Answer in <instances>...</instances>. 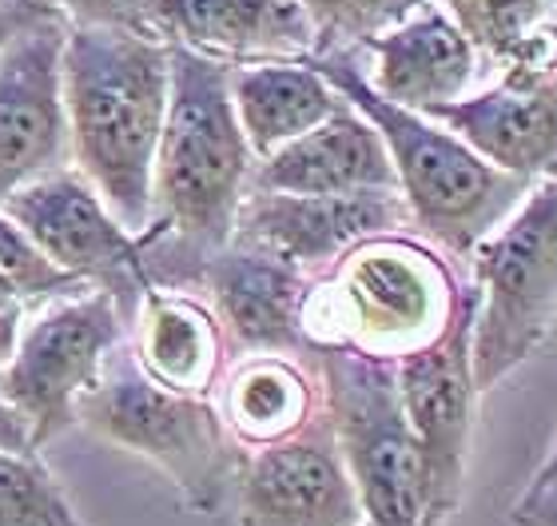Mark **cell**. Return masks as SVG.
Segmentation results:
<instances>
[{
    "label": "cell",
    "mask_w": 557,
    "mask_h": 526,
    "mask_svg": "<svg viewBox=\"0 0 557 526\" xmlns=\"http://www.w3.org/2000/svg\"><path fill=\"white\" fill-rule=\"evenodd\" d=\"M0 451H36L33 439H28V427L16 411L9 407V399L0 391Z\"/></svg>",
    "instance_id": "cell-30"
},
{
    "label": "cell",
    "mask_w": 557,
    "mask_h": 526,
    "mask_svg": "<svg viewBox=\"0 0 557 526\" xmlns=\"http://www.w3.org/2000/svg\"><path fill=\"white\" fill-rule=\"evenodd\" d=\"M430 0H302L319 33V52L367 48L374 36H383L386 28H395L398 21L414 16Z\"/></svg>",
    "instance_id": "cell-24"
},
{
    "label": "cell",
    "mask_w": 557,
    "mask_h": 526,
    "mask_svg": "<svg viewBox=\"0 0 557 526\" xmlns=\"http://www.w3.org/2000/svg\"><path fill=\"white\" fill-rule=\"evenodd\" d=\"M510 526H557V479H530L510 506Z\"/></svg>",
    "instance_id": "cell-28"
},
{
    "label": "cell",
    "mask_w": 557,
    "mask_h": 526,
    "mask_svg": "<svg viewBox=\"0 0 557 526\" xmlns=\"http://www.w3.org/2000/svg\"><path fill=\"white\" fill-rule=\"evenodd\" d=\"M69 24H120V28H144L148 0H52Z\"/></svg>",
    "instance_id": "cell-26"
},
{
    "label": "cell",
    "mask_w": 557,
    "mask_h": 526,
    "mask_svg": "<svg viewBox=\"0 0 557 526\" xmlns=\"http://www.w3.org/2000/svg\"><path fill=\"white\" fill-rule=\"evenodd\" d=\"M211 403L235 447L256 451V447L283 443L323 411V383L314 371V355L307 363V355H290V351H244L223 367Z\"/></svg>",
    "instance_id": "cell-20"
},
{
    "label": "cell",
    "mask_w": 557,
    "mask_h": 526,
    "mask_svg": "<svg viewBox=\"0 0 557 526\" xmlns=\"http://www.w3.org/2000/svg\"><path fill=\"white\" fill-rule=\"evenodd\" d=\"M60 9L52 0H0V48L9 45L12 36L28 33L36 24L57 21Z\"/></svg>",
    "instance_id": "cell-29"
},
{
    "label": "cell",
    "mask_w": 557,
    "mask_h": 526,
    "mask_svg": "<svg viewBox=\"0 0 557 526\" xmlns=\"http://www.w3.org/2000/svg\"><path fill=\"white\" fill-rule=\"evenodd\" d=\"M494 72V84L430 108L426 117L502 172L530 184L557 180V21Z\"/></svg>",
    "instance_id": "cell-9"
},
{
    "label": "cell",
    "mask_w": 557,
    "mask_h": 526,
    "mask_svg": "<svg viewBox=\"0 0 557 526\" xmlns=\"http://www.w3.org/2000/svg\"><path fill=\"white\" fill-rule=\"evenodd\" d=\"M383 232H414L398 192H355V196H290L251 187L239 208L232 240H247L283 256L314 276L335 264L347 247Z\"/></svg>",
    "instance_id": "cell-14"
},
{
    "label": "cell",
    "mask_w": 557,
    "mask_h": 526,
    "mask_svg": "<svg viewBox=\"0 0 557 526\" xmlns=\"http://www.w3.org/2000/svg\"><path fill=\"white\" fill-rule=\"evenodd\" d=\"M474 271V383L486 395L534 359L557 319V180H537L466 256Z\"/></svg>",
    "instance_id": "cell-6"
},
{
    "label": "cell",
    "mask_w": 557,
    "mask_h": 526,
    "mask_svg": "<svg viewBox=\"0 0 557 526\" xmlns=\"http://www.w3.org/2000/svg\"><path fill=\"white\" fill-rule=\"evenodd\" d=\"M450 12L486 64H506L525 48V40L557 21V0H434Z\"/></svg>",
    "instance_id": "cell-22"
},
{
    "label": "cell",
    "mask_w": 557,
    "mask_h": 526,
    "mask_svg": "<svg viewBox=\"0 0 557 526\" xmlns=\"http://www.w3.org/2000/svg\"><path fill=\"white\" fill-rule=\"evenodd\" d=\"M144 28L220 64L311 60L319 52L302 0H148Z\"/></svg>",
    "instance_id": "cell-15"
},
{
    "label": "cell",
    "mask_w": 557,
    "mask_h": 526,
    "mask_svg": "<svg viewBox=\"0 0 557 526\" xmlns=\"http://www.w3.org/2000/svg\"><path fill=\"white\" fill-rule=\"evenodd\" d=\"M76 423L151 463L199 515H220L232 503L244 447H235L211 399L175 395L151 383L132 363L128 343L112 351L100 383L84 395Z\"/></svg>",
    "instance_id": "cell-5"
},
{
    "label": "cell",
    "mask_w": 557,
    "mask_h": 526,
    "mask_svg": "<svg viewBox=\"0 0 557 526\" xmlns=\"http://www.w3.org/2000/svg\"><path fill=\"white\" fill-rule=\"evenodd\" d=\"M0 268L12 271V276L21 280L24 292L33 295V304L57 299V295L72 292V288H88V283H76L72 276L52 268V264L33 247V240H28L4 211H0Z\"/></svg>",
    "instance_id": "cell-25"
},
{
    "label": "cell",
    "mask_w": 557,
    "mask_h": 526,
    "mask_svg": "<svg viewBox=\"0 0 557 526\" xmlns=\"http://www.w3.org/2000/svg\"><path fill=\"white\" fill-rule=\"evenodd\" d=\"M128 311L100 288H72L24 316L21 335L0 363V391L36 451L76 427L84 395L128 340Z\"/></svg>",
    "instance_id": "cell-8"
},
{
    "label": "cell",
    "mask_w": 557,
    "mask_h": 526,
    "mask_svg": "<svg viewBox=\"0 0 557 526\" xmlns=\"http://www.w3.org/2000/svg\"><path fill=\"white\" fill-rule=\"evenodd\" d=\"M462 292L466 283L442 247L418 232H383L307 280L299 335L307 351L398 363L450 328Z\"/></svg>",
    "instance_id": "cell-3"
},
{
    "label": "cell",
    "mask_w": 557,
    "mask_h": 526,
    "mask_svg": "<svg viewBox=\"0 0 557 526\" xmlns=\"http://www.w3.org/2000/svg\"><path fill=\"white\" fill-rule=\"evenodd\" d=\"M359 526H371V523H359Z\"/></svg>",
    "instance_id": "cell-32"
},
{
    "label": "cell",
    "mask_w": 557,
    "mask_h": 526,
    "mask_svg": "<svg viewBox=\"0 0 557 526\" xmlns=\"http://www.w3.org/2000/svg\"><path fill=\"white\" fill-rule=\"evenodd\" d=\"M0 526H88L36 451H0Z\"/></svg>",
    "instance_id": "cell-23"
},
{
    "label": "cell",
    "mask_w": 557,
    "mask_h": 526,
    "mask_svg": "<svg viewBox=\"0 0 557 526\" xmlns=\"http://www.w3.org/2000/svg\"><path fill=\"white\" fill-rule=\"evenodd\" d=\"M232 105L247 148L263 160L323 124L343 108V96L314 69V60H263L232 69Z\"/></svg>",
    "instance_id": "cell-21"
},
{
    "label": "cell",
    "mask_w": 557,
    "mask_h": 526,
    "mask_svg": "<svg viewBox=\"0 0 557 526\" xmlns=\"http://www.w3.org/2000/svg\"><path fill=\"white\" fill-rule=\"evenodd\" d=\"M359 60L374 93L414 112H430L474 93L478 72L486 64L474 40L434 0L359 48Z\"/></svg>",
    "instance_id": "cell-17"
},
{
    "label": "cell",
    "mask_w": 557,
    "mask_h": 526,
    "mask_svg": "<svg viewBox=\"0 0 557 526\" xmlns=\"http://www.w3.org/2000/svg\"><path fill=\"white\" fill-rule=\"evenodd\" d=\"M537 482H546V479H557V435H554V443H549V455H546V463L537 467V475H534Z\"/></svg>",
    "instance_id": "cell-31"
},
{
    "label": "cell",
    "mask_w": 557,
    "mask_h": 526,
    "mask_svg": "<svg viewBox=\"0 0 557 526\" xmlns=\"http://www.w3.org/2000/svg\"><path fill=\"white\" fill-rule=\"evenodd\" d=\"M33 307H36L33 295L24 292L21 280H16L12 271L0 268V363H4V355L12 351V343L21 335L24 316H28Z\"/></svg>",
    "instance_id": "cell-27"
},
{
    "label": "cell",
    "mask_w": 557,
    "mask_h": 526,
    "mask_svg": "<svg viewBox=\"0 0 557 526\" xmlns=\"http://www.w3.org/2000/svg\"><path fill=\"white\" fill-rule=\"evenodd\" d=\"M323 411L359 491L362 523L430 526V482L422 447L395 387V363L350 351H311Z\"/></svg>",
    "instance_id": "cell-7"
},
{
    "label": "cell",
    "mask_w": 557,
    "mask_h": 526,
    "mask_svg": "<svg viewBox=\"0 0 557 526\" xmlns=\"http://www.w3.org/2000/svg\"><path fill=\"white\" fill-rule=\"evenodd\" d=\"M251 172L256 152L235 120L232 64L172 45V93L151 172V220L136 235L151 288H203L208 264L232 244Z\"/></svg>",
    "instance_id": "cell-1"
},
{
    "label": "cell",
    "mask_w": 557,
    "mask_h": 526,
    "mask_svg": "<svg viewBox=\"0 0 557 526\" xmlns=\"http://www.w3.org/2000/svg\"><path fill=\"white\" fill-rule=\"evenodd\" d=\"M172 93V45L151 28L69 24L64 112L72 168L128 232L151 220V172Z\"/></svg>",
    "instance_id": "cell-2"
},
{
    "label": "cell",
    "mask_w": 557,
    "mask_h": 526,
    "mask_svg": "<svg viewBox=\"0 0 557 526\" xmlns=\"http://www.w3.org/2000/svg\"><path fill=\"white\" fill-rule=\"evenodd\" d=\"M128 355L156 387L211 399L227 367V340L208 299L175 288H148L128 323Z\"/></svg>",
    "instance_id": "cell-19"
},
{
    "label": "cell",
    "mask_w": 557,
    "mask_h": 526,
    "mask_svg": "<svg viewBox=\"0 0 557 526\" xmlns=\"http://www.w3.org/2000/svg\"><path fill=\"white\" fill-rule=\"evenodd\" d=\"M251 187L290 196H355L398 192V180L379 129L343 100V108H335L323 124L256 160Z\"/></svg>",
    "instance_id": "cell-18"
},
{
    "label": "cell",
    "mask_w": 557,
    "mask_h": 526,
    "mask_svg": "<svg viewBox=\"0 0 557 526\" xmlns=\"http://www.w3.org/2000/svg\"><path fill=\"white\" fill-rule=\"evenodd\" d=\"M69 21H45L0 48V204L40 175L72 168L64 112Z\"/></svg>",
    "instance_id": "cell-13"
},
{
    "label": "cell",
    "mask_w": 557,
    "mask_h": 526,
    "mask_svg": "<svg viewBox=\"0 0 557 526\" xmlns=\"http://www.w3.org/2000/svg\"><path fill=\"white\" fill-rule=\"evenodd\" d=\"M235 526H359L362 503L326 411L283 443L244 451L232 487Z\"/></svg>",
    "instance_id": "cell-12"
},
{
    "label": "cell",
    "mask_w": 557,
    "mask_h": 526,
    "mask_svg": "<svg viewBox=\"0 0 557 526\" xmlns=\"http://www.w3.org/2000/svg\"><path fill=\"white\" fill-rule=\"evenodd\" d=\"M0 211L33 240L52 268L108 292L132 319L139 295L151 288L139 240L76 168H60L16 187Z\"/></svg>",
    "instance_id": "cell-10"
},
{
    "label": "cell",
    "mask_w": 557,
    "mask_h": 526,
    "mask_svg": "<svg viewBox=\"0 0 557 526\" xmlns=\"http://www.w3.org/2000/svg\"><path fill=\"white\" fill-rule=\"evenodd\" d=\"M311 60L335 84V93L379 129L414 232L450 259L470 256L534 187L522 175L486 164L470 144L426 112L398 108L374 93L362 72L359 48H331Z\"/></svg>",
    "instance_id": "cell-4"
},
{
    "label": "cell",
    "mask_w": 557,
    "mask_h": 526,
    "mask_svg": "<svg viewBox=\"0 0 557 526\" xmlns=\"http://www.w3.org/2000/svg\"><path fill=\"white\" fill-rule=\"evenodd\" d=\"M474 331V288L466 283L450 328L438 340L395 363V387L410 419L430 482V526H442L458 511L466 491V467L474 447L478 383L470 359Z\"/></svg>",
    "instance_id": "cell-11"
},
{
    "label": "cell",
    "mask_w": 557,
    "mask_h": 526,
    "mask_svg": "<svg viewBox=\"0 0 557 526\" xmlns=\"http://www.w3.org/2000/svg\"><path fill=\"white\" fill-rule=\"evenodd\" d=\"M307 271L247 240H232L203 271L208 304L223 328V340L244 351H290L311 355L299 335V304Z\"/></svg>",
    "instance_id": "cell-16"
}]
</instances>
